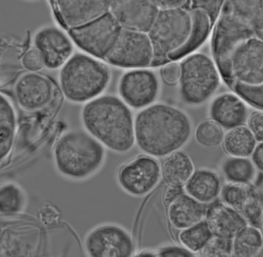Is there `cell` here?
I'll use <instances>...</instances> for the list:
<instances>
[{
	"label": "cell",
	"mask_w": 263,
	"mask_h": 257,
	"mask_svg": "<svg viewBox=\"0 0 263 257\" xmlns=\"http://www.w3.org/2000/svg\"><path fill=\"white\" fill-rule=\"evenodd\" d=\"M192 130L184 111L164 103L142 109L135 119L136 143L144 153L156 158L181 150L190 140Z\"/></svg>",
	"instance_id": "6da1fadb"
},
{
	"label": "cell",
	"mask_w": 263,
	"mask_h": 257,
	"mask_svg": "<svg viewBox=\"0 0 263 257\" xmlns=\"http://www.w3.org/2000/svg\"><path fill=\"white\" fill-rule=\"evenodd\" d=\"M82 119L86 131L103 145L125 153L135 145V119L128 105L111 95L99 96L84 105Z\"/></svg>",
	"instance_id": "7a4b0ae2"
},
{
	"label": "cell",
	"mask_w": 263,
	"mask_h": 257,
	"mask_svg": "<svg viewBox=\"0 0 263 257\" xmlns=\"http://www.w3.org/2000/svg\"><path fill=\"white\" fill-rule=\"evenodd\" d=\"M53 156L60 174L81 180L91 176L102 166L105 150L87 131L73 130L61 136L55 143Z\"/></svg>",
	"instance_id": "3957f363"
},
{
	"label": "cell",
	"mask_w": 263,
	"mask_h": 257,
	"mask_svg": "<svg viewBox=\"0 0 263 257\" xmlns=\"http://www.w3.org/2000/svg\"><path fill=\"white\" fill-rule=\"evenodd\" d=\"M59 80L62 91L68 100L88 102L100 96L108 87L110 72L91 56L76 53L62 67Z\"/></svg>",
	"instance_id": "277c9868"
},
{
	"label": "cell",
	"mask_w": 263,
	"mask_h": 257,
	"mask_svg": "<svg viewBox=\"0 0 263 257\" xmlns=\"http://www.w3.org/2000/svg\"><path fill=\"white\" fill-rule=\"evenodd\" d=\"M180 66L179 84L182 100L191 106L207 102L220 85L221 74L214 60L205 53H191Z\"/></svg>",
	"instance_id": "5b68a950"
},
{
	"label": "cell",
	"mask_w": 263,
	"mask_h": 257,
	"mask_svg": "<svg viewBox=\"0 0 263 257\" xmlns=\"http://www.w3.org/2000/svg\"><path fill=\"white\" fill-rule=\"evenodd\" d=\"M192 27L190 11L182 7L159 9L147 32L154 51V62L170 61V54L186 43Z\"/></svg>",
	"instance_id": "8992f818"
},
{
	"label": "cell",
	"mask_w": 263,
	"mask_h": 257,
	"mask_svg": "<svg viewBox=\"0 0 263 257\" xmlns=\"http://www.w3.org/2000/svg\"><path fill=\"white\" fill-rule=\"evenodd\" d=\"M254 35L250 27L222 6L214 29L211 49L214 61L222 78L230 86L234 82L231 74L232 56L240 44Z\"/></svg>",
	"instance_id": "52a82bcc"
},
{
	"label": "cell",
	"mask_w": 263,
	"mask_h": 257,
	"mask_svg": "<svg viewBox=\"0 0 263 257\" xmlns=\"http://www.w3.org/2000/svg\"><path fill=\"white\" fill-rule=\"evenodd\" d=\"M122 27L110 12L83 26L69 29L71 40L80 49L96 59H106L118 39Z\"/></svg>",
	"instance_id": "ba28073f"
},
{
	"label": "cell",
	"mask_w": 263,
	"mask_h": 257,
	"mask_svg": "<svg viewBox=\"0 0 263 257\" xmlns=\"http://www.w3.org/2000/svg\"><path fill=\"white\" fill-rule=\"evenodd\" d=\"M154 51L147 32L123 28L105 61L115 67L144 69L153 64Z\"/></svg>",
	"instance_id": "9c48e42d"
},
{
	"label": "cell",
	"mask_w": 263,
	"mask_h": 257,
	"mask_svg": "<svg viewBox=\"0 0 263 257\" xmlns=\"http://www.w3.org/2000/svg\"><path fill=\"white\" fill-rule=\"evenodd\" d=\"M161 178V164L156 157L146 154L121 167L117 176L123 190L136 197L151 192Z\"/></svg>",
	"instance_id": "30bf717a"
},
{
	"label": "cell",
	"mask_w": 263,
	"mask_h": 257,
	"mask_svg": "<svg viewBox=\"0 0 263 257\" xmlns=\"http://www.w3.org/2000/svg\"><path fill=\"white\" fill-rule=\"evenodd\" d=\"M86 252L94 257H129L135 252L133 238L122 227L113 224L99 226L86 236Z\"/></svg>",
	"instance_id": "8fae6325"
},
{
	"label": "cell",
	"mask_w": 263,
	"mask_h": 257,
	"mask_svg": "<svg viewBox=\"0 0 263 257\" xmlns=\"http://www.w3.org/2000/svg\"><path fill=\"white\" fill-rule=\"evenodd\" d=\"M121 98L130 108L143 109L153 104L159 93V82L153 71L132 69L121 76L119 84Z\"/></svg>",
	"instance_id": "7c38bea8"
},
{
	"label": "cell",
	"mask_w": 263,
	"mask_h": 257,
	"mask_svg": "<svg viewBox=\"0 0 263 257\" xmlns=\"http://www.w3.org/2000/svg\"><path fill=\"white\" fill-rule=\"evenodd\" d=\"M233 82L263 84V40L254 35L234 51L231 60Z\"/></svg>",
	"instance_id": "4fadbf2b"
},
{
	"label": "cell",
	"mask_w": 263,
	"mask_h": 257,
	"mask_svg": "<svg viewBox=\"0 0 263 257\" xmlns=\"http://www.w3.org/2000/svg\"><path fill=\"white\" fill-rule=\"evenodd\" d=\"M151 0H110V12L123 28L147 32L158 12Z\"/></svg>",
	"instance_id": "5bb4252c"
},
{
	"label": "cell",
	"mask_w": 263,
	"mask_h": 257,
	"mask_svg": "<svg viewBox=\"0 0 263 257\" xmlns=\"http://www.w3.org/2000/svg\"><path fill=\"white\" fill-rule=\"evenodd\" d=\"M34 43L44 58L45 67L50 69L63 67L73 55L71 37L55 26H47L39 30Z\"/></svg>",
	"instance_id": "9a60e30c"
},
{
	"label": "cell",
	"mask_w": 263,
	"mask_h": 257,
	"mask_svg": "<svg viewBox=\"0 0 263 257\" xmlns=\"http://www.w3.org/2000/svg\"><path fill=\"white\" fill-rule=\"evenodd\" d=\"M60 20L69 29L77 28L110 12V0H53Z\"/></svg>",
	"instance_id": "2e32d148"
},
{
	"label": "cell",
	"mask_w": 263,
	"mask_h": 257,
	"mask_svg": "<svg viewBox=\"0 0 263 257\" xmlns=\"http://www.w3.org/2000/svg\"><path fill=\"white\" fill-rule=\"evenodd\" d=\"M14 93L18 104L26 111L44 108L52 100V84L36 72L25 74L16 82Z\"/></svg>",
	"instance_id": "e0dca14e"
},
{
	"label": "cell",
	"mask_w": 263,
	"mask_h": 257,
	"mask_svg": "<svg viewBox=\"0 0 263 257\" xmlns=\"http://www.w3.org/2000/svg\"><path fill=\"white\" fill-rule=\"evenodd\" d=\"M211 119L230 130L244 125L249 113L246 102L238 95L225 93L216 97L209 108Z\"/></svg>",
	"instance_id": "ac0fdd59"
},
{
	"label": "cell",
	"mask_w": 263,
	"mask_h": 257,
	"mask_svg": "<svg viewBox=\"0 0 263 257\" xmlns=\"http://www.w3.org/2000/svg\"><path fill=\"white\" fill-rule=\"evenodd\" d=\"M204 219L214 235L232 240L248 224L239 211L223 201L210 204Z\"/></svg>",
	"instance_id": "d6986e66"
},
{
	"label": "cell",
	"mask_w": 263,
	"mask_h": 257,
	"mask_svg": "<svg viewBox=\"0 0 263 257\" xmlns=\"http://www.w3.org/2000/svg\"><path fill=\"white\" fill-rule=\"evenodd\" d=\"M207 207L185 192L167 205L168 222L177 230L185 229L204 219Z\"/></svg>",
	"instance_id": "ffe728a7"
},
{
	"label": "cell",
	"mask_w": 263,
	"mask_h": 257,
	"mask_svg": "<svg viewBox=\"0 0 263 257\" xmlns=\"http://www.w3.org/2000/svg\"><path fill=\"white\" fill-rule=\"evenodd\" d=\"M222 181L218 173L209 169H198L184 185L185 192L205 205H210L220 196Z\"/></svg>",
	"instance_id": "44dd1931"
},
{
	"label": "cell",
	"mask_w": 263,
	"mask_h": 257,
	"mask_svg": "<svg viewBox=\"0 0 263 257\" xmlns=\"http://www.w3.org/2000/svg\"><path fill=\"white\" fill-rule=\"evenodd\" d=\"M195 170L189 154L178 150L164 157L161 164L162 179L166 186L184 187Z\"/></svg>",
	"instance_id": "7402d4cb"
},
{
	"label": "cell",
	"mask_w": 263,
	"mask_h": 257,
	"mask_svg": "<svg viewBox=\"0 0 263 257\" xmlns=\"http://www.w3.org/2000/svg\"><path fill=\"white\" fill-rule=\"evenodd\" d=\"M192 27L188 39L181 48L170 55V61H177L191 54L202 45L209 36L213 22L205 12L199 9L190 10Z\"/></svg>",
	"instance_id": "603a6c76"
},
{
	"label": "cell",
	"mask_w": 263,
	"mask_h": 257,
	"mask_svg": "<svg viewBox=\"0 0 263 257\" xmlns=\"http://www.w3.org/2000/svg\"><path fill=\"white\" fill-rule=\"evenodd\" d=\"M258 143L256 138L247 125H241L225 133L222 145L228 155L237 157H249Z\"/></svg>",
	"instance_id": "cb8c5ba5"
},
{
	"label": "cell",
	"mask_w": 263,
	"mask_h": 257,
	"mask_svg": "<svg viewBox=\"0 0 263 257\" xmlns=\"http://www.w3.org/2000/svg\"><path fill=\"white\" fill-rule=\"evenodd\" d=\"M223 6L255 34L263 32V0H225Z\"/></svg>",
	"instance_id": "d4e9b609"
},
{
	"label": "cell",
	"mask_w": 263,
	"mask_h": 257,
	"mask_svg": "<svg viewBox=\"0 0 263 257\" xmlns=\"http://www.w3.org/2000/svg\"><path fill=\"white\" fill-rule=\"evenodd\" d=\"M16 130V116L12 103L1 95L0 100V148L1 160L7 157L12 149Z\"/></svg>",
	"instance_id": "484cf974"
},
{
	"label": "cell",
	"mask_w": 263,
	"mask_h": 257,
	"mask_svg": "<svg viewBox=\"0 0 263 257\" xmlns=\"http://www.w3.org/2000/svg\"><path fill=\"white\" fill-rule=\"evenodd\" d=\"M221 170L227 182L236 184L250 185L257 174L256 167L248 157L230 156L222 162Z\"/></svg>",
	"instance_id": "4316f807"
},
{
	"label": "cell",
	"mask_w": 263,
	"mask_h": 257,
	"mask_svg": "<svg viewBox=\"0 0 263 257\" xmlns=\"http://www.w3.org/2000/svg\"><path fill=\"white\" fill-rule=\"evenodd\" d=\"M263 248V234L260 228L248 225L232 238V256H256Z\"/></svg>",
	"instance_id": "83f0119b"
},
{
	"label": "cell",
	"mask_w": 263,
	"mask_h": 257,
	"mask_svg": "<svg viewBox=\"0 0 263 257\" xmlns=\"http://www.w3.org/2000/svg\"><path fill=\"white\" fill-rule=\"evenodd\" d=\"M213 235L206 222L203 219L190 227L181 230L178 240L180 245L195 254L200 252Z\"/></svg>",
	"instance_id": "f1b7e54d"
},
{
	"label": "cell",
	"mask_w": 263,
	"mask_h": 257,
	"mask_svg": "<svg viewBox=\"0 0 263 257\" xmlns=\"http://www.w3.org/2000/svg\"><path fill=\"white\" fill-rule=\"evenodd\" d=\"M223 127L213 119L199 123L194 132L195 141L206 148H215L221 145L225 131Z\"/></svg>",
	"instance_id": "f546056e"
},
{
	"label": "cell",
	"mask_w": 263,
	"mask_h": 257,
	"mask_svg": "<svg viewBox=\"0 0 263 257\" xmlns=\"http://www.w3.org/2000/svg\"><path fill=\"white\" fill-rule=\"evenodd\" d=\"M25 196L22 189L14 183L2 185L0 191V209L2 215H13L24 208Z\"/></svg>",
	"instance_id": "4dcf8cb0"
},
{
	"label": "cell",
	"mask_w": 263,
	"mask_h": 257,
	"mask_svg": "<svg viewBox=\"0 0 263 257\" xmlns=\"http://www.w3.org/2000/svg\"><path fill=\"white\" fill-rule=\"evenodd\" d=\"M253 189L254 187L251 184L227 182L222 186L220 197L223 203L240 211Z\"/></svg>",
	"instance_id": "1f68e13d"
},
{
	"label": "cell",
	"mask_w": 263,
	"mask_h": 257,
	"mask_svg": "<svg viewBox=\"0 0 263 257\" xmlns=\"http://www.w3.org/2000/svg\"><path fill=\"white\" fill-rule=\"evenodd\" d=\"M239 212L248 224L262 228L263 200L255 187Z\"/></svg>",
	"instance_id": "d6a6232c"
},
{
	"label": "cell",
	"mask_w": 263,
	"mask_h": 257,
	"mask_svg": "<svg viewBox=\"0 0 263 257\" xmlns=\"http://www.w3.org/2000/svg\"><path fill=\"white\" fill-rule=\"evenodd\" d=\"M231 86L245 102L263 111V84H246L234 82Z\"/></svg>",
	"instance_id": "836d02e7"
},
{
	"label": "cell",
	"mask_w": 263,
	"mask_h": 257,
	"mask_svg": "<svg viewBox=\"0 0 263 257\" xmlns=\"http://www.w3.org/2000/svg\"><path fill=\"white\" fill-rule=\"evenodd\" d=\"M199 253L201 256L205 257L232 256V240L213 235Z\"/></svg>",
	"instance_id": "e575fe53"
},
{
	"label": "cell",
	"mask_w": 263,
	"mask_h": 257,
	"mask_svg": "<svg viewBox=\"0 0 263 257\" xmlns=\"http://www.w3.org/2000/svg\"><path fill=\"white\" fill-rule=\"evenodd\" d=\"M23 67L29 72L41 71L45 67L44 58L36 47L28 49L22 59Z\"/></svg>",
	"instance_id": "d590c367"
},
{
	"label": "cell",
	"mask_w": 263,
	"mask_h": 257,
	"mask_svg": "<svg viewBox=\"0 0 263 257\" xmlns=\"http://www.w3.org/2000/svg\"><path fill=\"white\" fill-rule=\"evenodd\" d=\"M223 4V0H191V10H203L213 23L220 14Z\"/></svg>",
	"instance_id": "8d00e7d4"
},
{
	"label": "cell",
	"mask_w": 263,
	"mask_h": 257,
	"mask_svg": "<svg viewBox=\"0 0 263 257\" xmlns=\"http://www.w3.org/2000/svg\"><path fill=\"white\" fill-rule=\"evenodd\" d=\"M181 75L180 63L176 61H170L160 69V76L162 80L168 85L179 83Z\"/></svg>",
	"instance_id": "74e56055"
},
{
	"label": "cell",
	"mask_w": 263,
	"mask_h": 257,
	"mask_svg": "<svg viewBox=\"0 0 263 257\" xmlns=\"http://www.w3.org/2000/svg\"><path fill=\"white\" fill-rule=\"evenodd\" d=\"M247 126L258 142H263V111H252L248 115Z\"/></svg>",
	"instance_id": "f35d334b"
},
{
	"label": "cell",
	"mask_w": 263,
	"mask_h": 257,
	"mask_svg": "<svg viewBox=\"0 0 263 257\" xmlns=\"http://www.w3.org/2000/svg\"><path fill=\"white\" fill-rule=\"evenodd\" d=\"M158 256L162 257H186L195 256L194 253L191 252L184 246L168 245L160 248L157 251Z\"/></svg>",
	"instance_id": "ab89813d"
},
{
	"label": "cell",
	"mask_w": 263,
	"mask_h": 257,
	"mask_svg": "<svg viewBox=\"0 0 263 257\" xmlns=\"http://www.w3.org/2000/svg\"><path fill=\"white\" fill-rule=\"evenodd\" d=\"M39 216L43 224L45 226H51L59 221L60 213L55 207L47 204L41 208Z\"/></svg>",
	"instance_id": "60d3db41"
},
{
	"label": "cell",
	"mask_w": 263,
	"mask_h": 257,
	"mask_svg": "<svg viewBox=\"0 0 263 257\" xmlns=\"http://www.w3.org/2000/svg\"><path fill=\"white\" fill-rule=\"evenodd\" d=\"M184 193V187L167 186L164 193V203L167 206Z\"/></svg>",
	"instance_id": "b9f144b4"
},
{
	"label": "cell",
	"mask_w": 263,
	"mask_h": 257,
	"mask_svg": "<svg viewBox=\"0 0 263 257\" xmlns=\"http://www.w3.org/2000/svg\"><path fill=\"white\" fill-rule=\"evenodd\" d=\"M253 163L256 170L263 172V142H258L252 154Z\"/></svg>",
	"instance_id": "7bdbcfd3"
},
{
	"label": "cell",
	"mask_w": 263,
	"mask_h": 257,
	"mask_svg": "<svg viewBox=\"0 0 263 257\" xmlns=\"http://www.w3.org/2000/svg\"><path fill=\"white\" fill-rule=\"evenodd\" d=\"M158 9L164 8L182 7L188 0H151Z\"/></svg>",
	"instance_id": "ee69618b"
},
{
	"label": "cell",
	"mask_w": 263,
	"mask_h": 257,
	"mask_svg": "<svg viewBox=\"0 0 263 257\" xmlns=\"http://www.w3.org/2000/svg\"><path fill=\"white\" fill-rule=\"evenodd\" d=\"M138 256H158L157 252H153L150 250H143L137 254Z\"/></svg>",
	"instance_id": "f6af8a7d"
},
{
	"label": "cell",
	"mask_w": 263,
	"mask_h": 257,
	"mask_svg": "<svg viewBox=\"0 0 263 257\" xmlns=\"http://www.w3.org/2000/svg\"><path fill=\"white\" fill-rule=\"evenodd\" d=\"M256 36L259 37V38L262 39L263 40V32H257L256 34H255Z\"/></svg>",
	"instance_id": "bcb514c9"
},
{
	"label": "cell",
	"mask_w": 263,
	"mask_h": 257,
	"mask_svg": "<svg viewBox=\"0 0 263 257\" xmlns=\"http://www.w3.org/2000/svg\"><path fill=\"white\" fill-rule=\"evenodd\" d=\"M262 228H263V217H262Z\"/></svg>",
	"instance_id": "7dc6e473"
},
{
	"label": "cell",
	"mask_w": 263,
	"mask_h": 257,
	"mask_svg": "<svg viewBox=\"0 0 263 257\" xmlns=\"http://www.w3.org/2000/svg\"><path fill=\"white\" fill-rule=\"evenodd\" d=\"M53 1V0H50V2H51V3H52Z\"/></svg>",
	"instance_id": "c3c4849f"
}]
</instances>
